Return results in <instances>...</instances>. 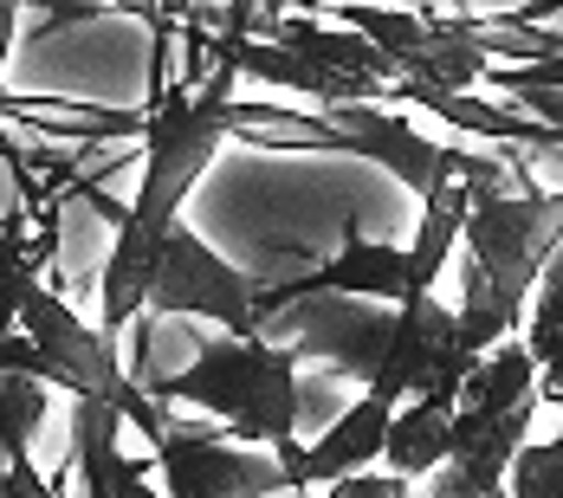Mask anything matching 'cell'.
Here are the masks:
<instances>
[{"mask_svg":"<svg viewBox=\"0 0 563 498\" xmlns=\"http://www.w3.org/2000/svg\"><path fill=\"white\" fill-rule=\"evenodd\" d=\"M563 253V188H473L460 226V343L486 356L525 324L544 266Z\"/></svg>","mask_w":563,"mask_h":498,"instance_id":"obj_1","label":"cell"},{"mask_svg":"<svg viewBox=\"0 0 563 498\" xmlns=\"http://www.w3.org/2000/svg\"><path fill=\"white\" fill-rule=\"evenodd\" d=\"M169 408L214 414L240 446H273L279 460L298 453V350L273 336H214L195 350L188 369L156 383Z\"/></svg>","mask_w":563,"mask_h":498,"instance_id":"obj_2","label":"cell"},{"mask_svg":"<svg viewBox=\"0 0 563 498\" xmlns=\"http://www.w3.org/2000/svg\"><path fill=\"white\" fill-rule=\"evenodd\" d=\"M318 117L331 123L343 156H363V163H383L395 181H408L421 201L441 195L448 181H466V188H525L511 163L493 150V156H466V150H448L434 136H421L408 111L395 104H318Z\"/></svg>","mask_w":563,"mask_h":498,"instance_id":"obj_3","label":"cell"},{"mask_svg":"<svg viewBox=\"0 0 563 498\" xmlns=\"http://www.w3.org/2000/svg\"><path fill=\"white\" fill-rule=\"evenodd\" d=\"M150 460H156L169 498H279V493H298L273 446L221 441L208 421H175V408H169V421L150 434Z\"/></svg>","mask_w":563,"mask_h":498,"instance_id":"obj_4","label":"cell"},{"mask_svg":"<svg viewBox=\"0 0 563 498\" xmlns=\"http://www.w3.org/2000/svg\"><path fill=\"white\" fill-rule=\"evenodd\" d=\"M143 311H156V318H208L227 336H260V285L233 259H221L188 221H175Z\"/></svg>","mask_w":563,"mask_h":498,"instance_id":"obj_5","label":"cell"},{"mask_svg":"<svg viewBox=\"0 0 563 498\" xmlns=\"http://www.w3.org/2000/svg\"><path fill=\"white\" fill-rule=\"evenodd\" d=\"M473 363L479 356L460 343V318H453L434 291H415V298L395 305L389 343H383V356H376V369H369L363 388H376L389 401H415V395H448V401H460Z\"/></svg>","mask_w":563,"mask_h":498,"instance_id":"obj_6","label":"cell"},{"mask_svg":"<svg viewBox=\"0 0 563 498\" xmlns=\"http://www.w3.org/2000/svg\"><path fill=\"white\" fill-rule=\"evenodd\" d=\"M208 40L240 65V78L298 91L311 104H395L383 78L343 71V65H324V58H305V53H291V46H279V40H253V33H208Z\"/></svg>","mask_w":563,"mask_h":498,"instance_id":"obj_7","label":"cell"},{"mask_svg":"<svg viewBox=\"0 0 563 498\" xmlns=\"http://www.w3.org/2000/svg\"><path fill=\"white\" fill-rule=\"evenodd\" d=\"M395 408H401V401L376 395V388H363V395H356V408H343L318 441L298 446V453L285 460L291 486H298V493H318V486H331V479H343V473L376 466V460H383V441H389Z\"/></svg>","mask_w":563,"mask_h":498,"instance_id":"obj_8","label":"cell"},{"mask_svg":"<svg viewBox=\"0 0 563 498\" xmlns=\"http://www.w3.org/2000/svg\"><path fill=\"white\" fill-rule=\"evenodd\" d=\"M453 446V401L448 395H415L401 401L389 421V441H383V460L389 473H408V479H428Z\"/></svg>","mask_w":563,"mask_h":498,"instance_id":"obj_9","label":"cell"},{"mask_svg":"<svg viewBox=\"0 0 563 498\" xmlns=\"http://www.w3.org/2000/svg\"><path fill=\"white\" fill-rule=\"evenodd\" d=\"M531 395H538V363H531L525 336H506V343H493V350L473 363V376L460 388V408H473V414H506V408L531 401Z\"/></svg>","mask_w":563,"mask_h":498,"instance_id":"obj_10","label":"cell"},{"mask_svg":"<svg viewBox=\"0 0 563 498\" xmlns=\"http://www.w3.org/2000/svg\"><path fill=\"white\" fill-rule=\"evenodd\" d=\"M518 336H525V350H531V363H538V388H544V401H558L563 408V253L544 266V278H538Z\"/></svg>","mask_w":563,"mask_h":498,"instance_id":"obj_11","label":"cell"},{"mask_svg":"<svg viewBox=\"0 0 563 498\" xmlns=\"http://www.w3.org/2000/svg\"><path fill=\"white\" fill-rule=\"evenodd\" d=\"M506 498H563V434L518 446L506 473Z\"/></svg>","mask_w":563,"mask_h":498,"instance_id":"obj_12","label":"cell"},{"mask_svg":"<svg viewBox=\"0 0 563 498\" xmlns=\"http://www.w3.org/2000/svg\"><path fill=\"white\" fill-rule=\"evenodd\" d=\"M324 498H421V479L408 473H343L324 486Z\"/></svg>","mask_w":563,"mask_h":498,"instance_id":"obj_13","label":"cell"},{"mask_svg":"<svg viewBox=\"0 0 563 498\" xmlns=\"http://www.w3.org/2000/svg\"><path fill=\"white\" fill-rule=\"evenodd\" d=\"M0 498H71V493L53 486V479L33 466V453H26V460H0Z\"/></svg>","mask_w":563,"mask_h":498,"instance_id":"obj_14","label":"cell"},{"mask_svg":"<svg viewBox=\"0 0 563 498\" xmlns=\"http://www.w3.org/2000/svg\"><path fill=\"white\" fill-rule=\"evenodd\" d=\"M20 13H26V0H0V71H7V53H13V33H20Z\"/></svg>","mask_w":563,"mask_h":498,"instance_id":"obj_15","label":"cell"},{"mask_svg":"<svg viewBox=\"0 0 563 498\" xmlns=\"http://www.w3.org/2000/svg\"><path fill=\"white\" fill-rule=\"evenodd\" d=\"M117 13H143V20H156L163 13V0H111Z\"/></svg>","mask_w":563,"mask_h":498,"instance_id":"obj_16","label":"cell"}]
</instances>
